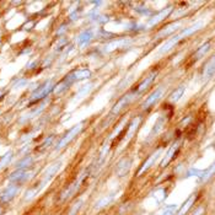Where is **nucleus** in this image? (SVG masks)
Masks as SVG:
<instances>
[{
    "label": "nucleus",
    "mask_w": 215,
    "mask_h": 215,
    "mask_svg": "<svg viewBox=\"0 0 215 215\" xmlns=\"http://www.w3.org/2000/svg\"><path fill=\"white\" fill-rule=\"evenodd\" d=\"M202 26H203V22H197V24H194V25H192V26H189L188 29H185L181 33H178V35H176L175 37H172L171 40H169L167 42L165 43L162 47H161V49L159 51V53L160 54H162V53H166L167 51H170L173 46H176L178 42H181L183 38H187L188 36H191L192 33H194L196 31H198V30L201 29Z\"/></svg>",
    "instance_id": "f257e3e1"
},
{
    "label": "nucleus",
    "mask_w": 215,
    "mask_h": 215,
    "mask_svg": "<svg viewBox=\"0 0 215 215\" xmlns=\"http://www.w3.org/2000/svg\"><path fill=\"white\" fill-rule=\"evenodd\" d=\"M60 166H62V161H56L54 164H52L46 171H44V173H43V177H42V181L40 182V185H37V191L40 192L41 189H42L43 187L46 186L53 177H54V175L57 173L58 171H59V169H60Z\"/></svg>",
    "instance_id": "f03ea898"
},
{
    "label": "nucleus",
    "mask_w": 215,
    "mask_h": 215,
    "mask_svg": "<svg viewBox=\"0 0 215 215\" xmlns=\"http://www.w3.org/2000/svg\"><path fill=\"white\" fill-rule=\"evenodd\" d=\"M83 126H84V123H79V124H76V126H74L59 142H58L57 146H56V150H60V149H63L64 146H67L68 144L72 142L73 139L83 130Z\"/></svg>",
    "instance_id": "7ed1b4c3"
},
{
    "label": "nucleus",
    "mask_w": 215,
    "mask_h": 215,
    "mask_svg": "<svg viewBox=\"0 0 215 215\" xmlns=\"http://www.w3.org/2000/svg\"><path fill=\"white\" fill-rule=\"evenodd\" d=\"M54 86L56 85L53 84V80L46 81L44 84H42L38 89H36V90L32 92V96H31L32 101H38V100H41V99H44L51 91L54 90Z\"/></svg>",
    "instance_id": "20e7f679"
},
{
    "label": "nucleus",
    "mask_w": 215,
    "mask_h": 215,
    "mask_svg": "<svg viewBox=\"0 0 215 215\" xmlns=\"http://www.w3.org/2000/svg\"><path fill=\"white\" fill-rule=\"evenodd\" d=\"M133 99H134V95H133V94H129V95L123 96V97L113 106V108H112V115H118L126 106H128L129 103L133 101Z\"/></svg>",
    "instance_id": "39448f33"
},
{
    "label": "nucleus",
    "mask_w": 215,
    "mask_h": 215,
    "mask_svg": "<svg viewBox=\"0 0 215 215\" xmlns=\"http://www.w3.org/2000/svg\"><path fill=\"white\" fill-rule=\"evenodd\" d=\"M29 177H30V173L27 172L26 169H17L16 171L11 173V176L9 177V180H10V182L20 183V182L26 181Z\"/></svg>",
    "instance_id": "423d86ee"
},
{
    "label": "nucleus",
    "mask_w": 215,
    "mask_h": 215,
    "mask_svg": "<svg viewBox=\"0 0 215 215\" xmlns=\"http://www.w3.org/2000/svg\"><path fill=\"white\" fill-rule=\"evenodd\" d=\"M171 11H172V8L171 6H169V8H165L162 11H160L158 15H155L153 19H150V21L148 22V27H151V26H155L156 24H159L160 21H162L165 17H167L169 15L171 14Z\"/></svg>",
    "instance_id": "0eeeda50"
},
{
    "label": "nucleus",
    "mask_w": 215,
    "mask_h": 215,
    "mask_svg": "<svg viewBox=\"0 0 215 215\" xmlns=\"http://www.w3.org/2000/svg\"><path fill=\"white\" fill-rule=\"evenodd\" d=\"M162 91H164V90H162V87H160V89H158V90H155V91H154V92H153V94H151L146 100L144 101L143 105H142V107H143L144 110H148L149 107H151V106H153V105H154V103H155V102L161 97Z\"/></svg>",
    "instance_id": "6e6552de"
},
{
    "label": "nucleus",
    "mask_w": 215,
    "mask_h": 215,
    "mask_svg": "<svg viewBox=\"0 0 215 215\" xmlns=\"http://www.w3.org/2000/svg\"><path fill=\"white\" fill-rule=\"evenodd\" d=\"M17 192H19V186H17V185H13V186L8 187V188L5 189V192L1 194L0 202H1V203H8V202H10L15 196H16Z\"/></svg>",
    "instance_id": "1a4fd4ad"
},
{
    "label": "nucleus",
    "mask_w": 215,
    "mask_h": 215,
    "mask_svg": "<svg viewBox=\"0 0 215 215\" xmlns=\"http://www.w3.org/2000/svg\"><path fill=\"white\" fill-rule=\"evenodd\" d=\"M130 165H132V160H130V159L126 158V159H123V160H121V161L118 162V165H117V175H118L119 177L126 176V175L129 172Z\"/></svg>",
    "instance_id": "9d476101"
},
{
    "label": "nucleus",
    "mask_w": 215,
    "mask_h": 215,
    "mask_svg": "<svg viewBox=\"0 0 215 215\" xmlns=\"http://www.w3.org/2000/svg\"><path fill=\"white\" fill-rule=\"evenodd\" d=\"M155 76H156V72L151 73L149 76H146L143 81L138 85L137 90H135V92H137V94H142V92H144L145 90H148V87H150V85L153 84V81L155 80Z\"/></svg>",
    "instance_id": "9b49d317"
},
{
    "label": "nucleus",
    "mask_w": 215,
    "mask_h": 215,
    "mask_svg": "<svg viewBox=\"0 0 215 215\" xmlns=\"http://www.w3.org/2000/svg\"><path fill=\"white\" fill-rule=\"evenodd\" d=\"M132 41H129L127 38H123V40H119V41H115V42H111L105 46V52H112L117 48H123L126 46H128Z\"/></svg>",
    "instance_id": "f8f14e48"
},
{
    "label": "nucleus",
    "mask_w": 215,
    "mask_h": 215,
    "mask_svg": "<svg viewBox=\"0 0 215 215\" xmlns=\"http://www.w3.org/2000/svg\"><path fill=\"white\" fill-rule=\"evenodd\" d=\"M73 83H74V80L72 79V76H70V75H68V76H67L62 83H59L58 85L54 86V90H53V91H54V94H57V95L62 94L63 91H65L69 86L72 85Z\"/></svg>",
    "instance_id": "ddd939ff"
},
{
    "label": "nucleus",
    "mask_w": 215,
    "mask_h": 215,
    "mask_svg": "<svg viewBox=\"0 0 215 215\" xmlns=\"http://www.w3.org/2000/svg\"><path fill=\"white\" fill-rule=\"evenodd\" d=\"M72 79L74 81H78V80H84V79H89L91 76V72L89 69H80V70H76L73 74H70Z\"/></svg>",
    "instance_id": "4468645a"
},
{
    "label": "nucleus",
    "mask_w": 215,
    "mask_h": 215,
    "mask_svg": "<svg viewBox=\"0 0 215 215\" xmlns=\"http://www.w3.org/2000/svg\"><path fill=\"white\" fill-rule=\"evenodd\" d=\"M81 181H83V180L80 178V180H78V181H76L75 183H73V185H70V186L68 187V188H67V189H65V191H64V192L62 193L60 201H65L67 198H69V197L72 196L73 193H74V192L76 191V188H78V187H79V185L81 183Z\"/></svg>",
    "instance_id": "2eb2a0df"
},
{
    "label": "nucleus",
    "mask_w": 215,
    "mask_h": 215,
    "mask_svg": "<svg viewBox=\"0 0 215 215\" xmlns=\"http://www.w3.org/2000/svg\"><path fill=\"white\" fill-rule=\"evenodd\" d=\"M178 27H180V24H172V25H170V26H167V27H165V29L162 30L158 36H156V38H158V37L159 38H160V37H166V36L171 35L172 32H175Z\"/></svg>",
    "instance_id": "dca6fc26"
},
{
    "label": "nucleus",
    "mask_w": 215,
    "mask_h": 215,
    "mask_svg": "<svg viewBox=\"0 0 215 215\" xmlns=\"http://www.w3.org/2000/svg\"><path fill=\"white\" fill-rule=\"evenodd\" d=\"M91 38H92V33H91L90 31H85V32H83V33L79 36L78 44H79L80 47H83V46H85V44H87V43L90 42Z\"/></svg>",
    "instance_id": "f3484780"
},
{
    "label": "nucleus",
    "mask_w": 215,
    "mask_h": 215,
    "mask_svg": "<svg viewBox=\"0 0 215 215\" xmlns=\"http://www.w3.org/2000/svg\"><path fill=\"white\" fill-rule=\"evenodd\" d=\"M178 145H180L178 143H175L173 145H172L171 149L169 150V153L166 154V158L164 159V161L161 162V166H165V165H166V164H167V162H169V161H170L172 158H173L175 153H176V151H177V149H178Z\"/></svg>",
    "instance_id": "a211bd4d"
},
{
    "label": "nucleus",
    "mask_w": 215,
    "mask_h": 215,
    "mask_svg": "<svg viewBox=\"0 0 215 215\" xmlns=\"http://www.w3.org/2000/svg\"><path fill=\"white\" fill-rule=\"evenodd\" d=\"M183 94H185V86L182 85V86H180V87H177V89L172 92L171 96H170V100H171L172 102H177V101L182 97Z\"/></svg>",
    "instance_id": "6ab92c4d"
},
{
    "label": "nucleus",
    "mask_w": 215,
    "mask_h": 215,
    "mask_svg": "<svg viewBox=\"0 0 215 215\" xmlns=\"http://www.w3.org/2000/svg\"><path fill=\"white\" fill-rule=\"evenodd\" d=\"M210 49V43H204L203 46H202L201 48H198V51L196 52V54L193 56V58L194 59H199L201 57H203V56H205L207 54V52Z\"/></svg>",
    "instance_id": "aec40b11"
},
{
    "label": "nucleus",
    "mask_w": 215,
    "mask_h": 215,
    "mask_svg": "<svg viewBox=\"0 0 215 215\" xmlns=\"http://www.w3.org/2000/svg\"><path fill=\"white\" fill-rule=\"evenodd\" d=\"M159 154H160V151H159V150H158V151H155V153H154V154H153V155H151V156L149 158V160H146V161L144 162L143 166H142V169L139 170V172H138V173L140 175V173H143V172L145 171L146 169H149V167H150V165H151V164L154 162V160L156 159V156H158Z\"/></svg>",
    "instance_id": "412c9836"
},
{
    "label": "nucleus",
    "mask_w": 215,
    "mask_h": 215,
    "mask_svg": "<svg viewBox=\"0 0 215 215\" xmlns=\"http://www.w3.org/2000/svg\"><path fill=\"white\" fill-rule=\"evenodd\" d=\"M214 74V58L212 57L209 60V64L205 67V72H204V78L205 79H209L212 78Z\"/></svg>",
    "instance_id": "4be33fe9"
},
{
    "label": "nucleus",
    "mask_w": 215,
    "mask_h": 215,
    "mask_svg": "<svg viewBox=\"0 0 215 215\" xmlns=\"http://www.w3.org/2000/svg\"><path fill=\"white\" fill-rule=\"evenodd\" d=\"M32 162H33V158L32 156H27V158L22 159L21 161H19L16 164V169H27Z\"/></svg>",
    "instance_id": "5701e85b"
},
{
    "label": "nucleus",
    "mask_w": 215,
    "mask_h": 215,
    "mask_svg": "<svg viewBox=\"0 0 215 215\" xmlns=\"http://www.w3.org/2000/svg\"><path fill=\"white\" fill-rule=\"evenodd\" d=\"M11 159H13V153H11V151H8L6 154H4V155L0 158V170H3V169L10 162Z\"/></svg>",
    "instance_id": "b1692460"
},
{
    "label": "nucleus",
    "mask_w": 215,
    "mask_h": 215,
    "mask_svg": "<svg viewBox=\"0 0 215 215\" xmlns=\"http://www.w3.org/2000/svg\"><path fill=\"white\" fill-rule=\"evenodd\" d=\"M194 199H196V196H191V198H189V199H188V201H187L186 203L183 204V207L181 208V210H180L178 215H183V214H185L187 210L191 208V205L194 203Z\"/></svg>",
    "instance_id": "393cba45"
},
{
    "label": "nucleus",
    "mask_w": 215,
    "mask_h": 215,
    "mask_svg": "<svg viewBox=\"0 0 215 215\" xmlns=\"http://www.w3.org/2000/svg\"><path fill=\"white\" fill-rule=\"evenodd\" d=\"M165 122H166V119H165L164 117L159 118L158 121H156V123H155V126H154V128H153V132H151V135H154V134H156V133H159V132H160V129H161L162 127H164Z\"/></svg>",
    "instance_id": "a878e982"
},
{
    "label": "nucleus",
    "mask_w": 215,
    "mask_h": 215,
    "mask_svg": "<svg viewBox=\"0 0 215 215\" xmlns=\"http://www.w3.org/2000/svg\"><path fill=\"white\" fill-rule=\"evenodd\" d=\"M112 198H113L112 196H111L110 198H108V196H107V197H105V198H102V199H101L100 202H97V203H96V208H101V207L108 205V203H110V202L112 201Z\"/></svg>",
    "instance_id": "bb28decb"
},
{
    "label": "nucleus",
    "mask_w": 215,
    "mask_h": 215,
    "mask_svg": "<svg viewBox=\"0 0 215 215\" xmlns=\"http://www.w3.org/2000/svg\"><path fill=\"white\" fill-rule=\"evenodd\" d=\"M53 139H54V137H53V135L48 137V138H47V139H46V140L43 142V144L41 145V148H40L38 150H40V151H43L44 149H47V148H48V145H51V143L53 142Z\"/></svg>",
    "instance_id": "cd10ccee"
},
{
    "label": "nucleus",
    "mask_w": 215,
    "mask_h": 215,
    "mask_svg": "<svg viewBox=\"0 0 215 215\" xmlns=\"http://www.w3.org/2000/svg\"><path fill=\"white\" fill-rule=\"evenodd\" d=\"M26 84H27V80H26V79H20V80H17V81L14 84V87L15 89H19V87L25 86Z\"/></svg>",
    "instance_id": "c85d7f7f"
},
{
    "label": "nucleus",
    "mask_w": 215,
    "mask_h": 215,
    "mask_svg": "<svg viewBox=\"0 0 215 215\" xmlns=\"http://www.w3.org/2000/svg\"><path fill=\"white\" fill-rule=\"evenodd\" d=\"M67 44V40H60V42L57 44V47H56V51L57 52H60V51H63V47Z\"/></svg>",
    "instance_id": "c756f323"
},
{
    "label": "nucleus",
    "mask_w": 215,
    "mask_h": 215,
    "mask_svg": "<svg viewBox=\"0 0 215 215\" xmlns=\"http://www.w3.org/2000/svg\"><path fill=\"white\" fill-rule=\"evenodd\" d=\"M164 215H172V210H167Z\"/></svg>",
    "instance_id": "7c9ffc66"
},
{
    "label": "nucleus",
    "mask_w": 215,
    "mask_h": 215,
    "mask_svg": "<svg viewBox=\"0 0 215 215\" xmlns=\"http://www.w3.org/2000/svg\"><path fill=\"white\" fill-rule=\"evenodd\" d=\"M0 214H1V209H0Z\"/></svg>",
    "instance_id": "2f4dec72"
}]
</instances>
